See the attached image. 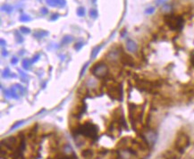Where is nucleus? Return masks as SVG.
Wrapping results in <instances>:
<instances>
[{
  "instance_id": "10",
  "label": "nucleus",
  "mask_w": 194,
  "mask_h": 159,
  "mask_svg": "<svg viewBox=\"0 0 194 159\" xmlns=\"http://www.w3.org/2000/svg\"><path fill=\"white\" fill-rule=\"evenodd\" d=\"M97 87H98V82H97V81H95L94 79H88L87 82H86V88H96Z\"/></svg>"
},
{
  "instance_id": "13",
  "label": "nucleus",
  "mask_w": 194,
  "mask_h": 159,
  "mask_svg": "<svg viewBox=\"0 0 194 159\" xmlns=\"http://www.w3.org/2000/svg\"><path fill=\"white\" fill-rule=\"evenodd\" d=\"M73 40H74V38H73L72 36L66 35V36H64V37L62 39V40H61V44H62V45H67V44L71 43Z\"/></svg>"
},
{
  "instance_id": "15",
  "label": "nucleus",
  "mask_w": 194,
  "mask_h": 159,
  "mask_svg": "<svg viewBox=\"0 0 194 159\" xmlns=\"http://www.w3.org/2000/svg\"><path fill=\"white\" fill-rule=\"evenodd\" d=\"M32 65L31 63V60H29V59H24L22 61V67L25 69V70H30V65Z\"/></svg>"
},
{
  "instance_id": "4",
  "label": "nucleus",
  "mask_w": 194,
  "mask_h": 159,
  "mask_svg": "<svg viewBox=\"0 0 194 159\" xmlns=\"http://www.w3.org/2000/svg\"><path fill=\"white\" fill-rule=\"evenodd\" d=\"M90 72L97 78H105L108 73V67L104 62H99L93 65Z\"/></svg>"
},
{
  "instance_id": "33",
  "label": "nucleus",
  "mask_w": 194,
  "mask_h": 159,
  "mask_svg": "<svg viewBox=\"0 0 194 159\" xmlns=\"http://www.w3.org/2000/svg\"><path fill=\"white\" fill-rule=\"evenodd\" d=\"M4 93H5V96H6L7 99H11V95H10V90H9V89H5V90H4Z\"/></svg>"
},
{
  "instance_id": "30",
  "label": "nucleus",
  "mask_w": 194,
  "mask_h": 159,
  "mask_svg": "<svg viewBox=\"0 0 194 159\" xmlns=\"http://www.w3.org/2000/svg\"><path fill=\"white\" fill-rule=\"evenodd\" d=\"M168 0H156V6H161V5H164L166 4Z\"/></svg>"
},
{
  "instance_id": "17",
  "label": "nucleus",
  "mask_w": 194,
  "mask_h": 159,
  "mask_svg": "<svg viewBox=\"0 0 194 159\" xmlns=\"http://www.w3.org/2000/svg\"><path fill=\"white\" fill-rule=\"evenodd\" d=\"M14 87H15V88H16L18 94L21 95V96H23V95H24V92H25V88H24L22 86H21L20 84H15Z\"/></svg>"
},
{
  "instance_id": "41",
  "label": "nucleus",
  "mask_w": 194,
  "mask_h": 159,
  "mask_svg": "<svg viewBox=\"0 0 194 159\" xmlns=\"http://www.w3.org/2000/svg\"><path fill=\"white\" fill-rule=\"evenodd\" d=\"M92 2H93V3H96V2H97V0H92Z\"/></svg>"
},
{
  "instance_id": "29",
  "label": "nucleus",
  "mask_w": 194,
  "mask_h": 159,
  "mask_svg": "<svg viewBox=\"0 0 194 159\" xmlns=\"http://www.w3.org/2000/svg\"><path fill=\"white\" fill-rule=\"evenodd\" d=\"M155 12V8L154 7H149L145 10V14H152Z\"/></svg>"
},
{
  "instance_id": "21",
  "label": "nucleus",
  "mask_w": 194,
  "mask_h": 159,
  "mask_svg": "<svg viewBox=\"0 0 194 159\" xmlns=\"http://www.w3.org/2000/svg\"><path fill=\"white\" fill-rule=\"evenodd\" d=\"M77 14L80 16V17H82V16H84L85 15V8L84 7H79L78 9H77Z\"/></svg>"
},
{
  "instance_id": "31",
  "label": "nucleus",
  "mask_w": 194,
  "mask_h": 159,
  "mask_svg": "<svg viewBox=\"0 0 194 159\" xmlns=\"http://www.w3.org/2000/svg\"><path fill=\"white\" fill-rule=\"evenodd\" d=\"M40 54H37L36 55H34L33 57H32L31 63H34L38 62V61H39V59H40Z\"/></svg>"
},
{
  "instance_id": "22",
  "label": "nucleus",
  "mask_w": 194,
  "mask_h": 159,
  "mask_svg": "<svg viewBox=\"0 0 194 159\" xmlns=\"http://www.w3.org/2000/svg\"><path fill=\"white\" fill-rule=\"evenodd\" d=\"M47 4L49 6H52V7H56V6H57V3H56V0H46Z\"/></svg>"
},
{
  "instance_id": "37",
  "label": "nucleus",
  "mask_w": 194,
  "mask_h": 159,
  "mask_svg": "<svg viewBox=\"0 0 194 159\" xmlns=\"http://www.w3.org/2000/svg\"><path fill=\"white\" fill-rule=\"evenodd\" d=\"M2 55H3L4 57H6V56L8 55V52L6 51V49H3V50H2Z\"/></svg>"
},
{
  "instance_id": "6",
  "label": "nucleus",
  "mask_w": 194,
  "mask_h": 159,
  "mask_svg": "<svg viewBox=\"0 0 194 159\" xmlns=\"http://www.w3.org/2000/svg\"><path fill=\"white\" fill-rule=\"evenodd\" d=\"M119 60L120 62L123 63L124 65H127V66H134L135 65V62H134V59L125 52L122 51L120 53V57H119Z\"/></svg>"
},
{
  "instance_id": "27",
  "label": "nucleus",
  "mask_w": 194,
  "mask_h": 159,
  "mask_svg": "<svg viewBox=\"0 0 194 159\" xmlns=\"http://www.w3.org/2000/svg\"><path fill=\"white\" fill-rule=\"evenodd\" d=\"M83 46H84V43H83V42H77V43L74 45V49L77 50V51H79V50L81 49V47H82Z\"/></svg>"
},
{
  "instance_id": "32",
  "label": "nucleus",
  "mask_w": 194,
  "mask_h": 159,
  "mask_svg": "<svg viewBox=\"0 0 194 159\" xmlns=\"http://www.w3.org/2000/svg\"><path fill=\"white\" fill-rule=\"evenodd\" d=\"M89 66V63H85L84 65V66L81 68V74H80V76L81 77L83 74H84V73H85V71H86V69H87V67Z\"/></svg>"
},
{
  "instance_id": "35",
  "label": "nucleus",
  "mask_w": 194,
  "mask_h": 159,
  "mask_svg": "<svg viewBox=\"0 0 194 159\" xmlns=\"http://www.w3.org/2000/svg\"><path fill=\"white\" fill-rule=\"evenodd\" d=\"M40 12H41V14H42L43 15H46V14H48V10L47 8H45V7H42L41 10H40Z\"/></svg>"
},
{
  "instance_id": "20",
  "label": "nucleus",
  "mask_w": 194,
  "mask_h": 159,
  "mask_svg": "<svg viewBox=\"0 0 194 159\" xmlns=\"http://www.w3.org/2000/svg\"><path fill=\"white\" fill-rule=\"evenodd\" d=\"M161 10H162L163 13L168 14L171 12L172 8H171V6H169V5H165V6H163V7H162V9H161Z\"/></svg>"
},
{
  "instance_id": "2",
  "label": "nucleus",
  "mask_w": 194,
  "mask_h": 159,
  "mask_svg": "<svg viewBox=\"0 0 194 159\" xmlns=\"http://www.w3.org/2000/svg\"><path fill=\"white\" fill-rule=\"evenodd\" d=\"M164 21L168 28L172 30H182L184 25V20L181 15L168 14L164 16Z\"/></svg>"
},
{
  "instance_id": "1",
  "label": "nucleus",
  "mask_w": 194,
  "mask_h": 159,
  "mask_svg": "<svg viewBox=\"0 0 194 159\" xmlns=\"http://www.w3.org/2000/svg\"><path fill=\"white\" fill-rule=\"evenodd\" d=\"M77 136L81 135L91 140H96L98 139V127L94 123L91 122H85L83 124H79L74 129Z\"/></svg>"
},
{
  "instance_id": "24",
  "label": "nucleus",
  "mask_w": 194,
  "mask_h": 159,
  "mask_svg": "<svg viewBox=\"0 0 194 159\" xmlns=\"http://www.w3.org/2000/svg\"><path fill=\"white\" fill-rule=\"evenodd\" d=\"M30 20H31V18L27 14H22V15L20 16V21L21 22H30Z\"/></svg>"
},
{
  "instance_id": "25",
  "label": "nucleus",
  "mask_w": 194,
  "mask_h": 159,
  "mask_svg": "<svg viewBox=\"0 0 194 159\" xmlns=\"http://www.w3.org/2000/svg\"><path fill=\"white\" fill-rule=\"evenodd\" d=\"M19 73H20V75H21V77H22V81H23V82H27V79H28V76H27V74L26 73H24L22 71H21V70H19Z\"/></svg>"
},
{
  "instance_id": "3",
  "label": "nucleus",
  "mask_w": 194,
  "mask_h": 159,
  "mask_svg": "<svg viewBox=\"0 0 194 159\" xmlns=\"http://www.w3.org/2000/svg\"><path fill=\"white\" fill-rule=\"evenodd\" d=\"M135 84L139 89L146 92H155L161 86V83L159 81H151L149 80L139 78L135 79Z\"/></svg>"
},
{
  "instance_id": "23",
  "label": "nucleus",
  "mask_w": 194,
  "mask_h": 159,
  "mask_svg": "<svg viewBox=\"0 0 194 159\" xmlns=\"http://www.w3.org/2000/svg\"><path fill=\"white\" fill-rule=\"evenodd\" d=\"M14 34H15V38H16V41H17L18 43H22V42H23V38L22 37V35L19 34V32H18L17 30L14 32Z\"/></svg>"
},
{
  "instance_id": "8",
  "label": "nucleus",
  "mask_w": 194,
  "mask_h": 159,
  "mask_svg": "<svg viewBox=\"0 0 194 159\" xmlns=\"http://www.w3.org/2000/svg\"><path fill=\"white\" fill-rule=\"evenodd\" d=\"M126 48L129 52L131 53H134L137 51L138 49V45L136 44L135 41H133V40H128L126 41Z\"/></svg>"
},
{
  "instance_id": "28",
  "label": "nucleus",
  "mask_w": 194,
  "mask_h": 159,
  "mask_svg": "<svg viewBox=\"0 0 194 159\" xmlns=\"http://www.w3.org/2000/svg\"><path fill=\"white\" fill-rule=\"evenodd\" d=\"M56 3H57V6L59 7H63L64 6L66 5V0H56Z\"/></svg>"
},
{
  "instance_id": "36",
  "label": "nucleus",
  "mask_w": 194,
  "mask_h": 159,
  "mask_svg": "<svg viewBox=\"0 0 194 159\" xmlns=\"http://www.w3.org/2000/svg\"><path fill=\"white\" fill-rule=\"evenodd\" d=\"M11 63H13V65H16V63H18V58H16V57H13V58L11 59Z\"/></svg>"
},
{
  "instance_id": "16",
  "label": "nucleus",
  "mask_w": 194,
  "mask_h": 159,
  "mask_svg": "<svg viewBox=\"0 0 194 159\" xmlns=\"http://www.w3.org/2000/svg\"><path fill=\"white\" fill-rule=\"evenodd\" d=\"M2 76H3V78L15 77V75H14V74H12V73H11V71H10V69H9V68H6V69L3 71V73H2Z\"/></svg>"
},
{
  "instance_id": "5",
  "label": "nucleus",
  "mask_w": 194,
  "mask_h": 159,
  "mask_svg": "<svg viewBox=\"0 0 194 159\" xmlns=\"http://www.w3.org/2000/svg\"><path fill=\"white\" fill-rule=\"evenodd\" d=\"M107 93L109 96L115 100H122L123 99V89L119 84H113L108 87Z\"/></svg>"
},
{
  "instance_id": "34",
  "label": "nucleus",
  "mask_w": 194,
  "mask_h": 159,
  "mask_svg": "<svg viewBox=\"0 0 194 159\" xmlns=\"http://www.w3.org/2000/svg\"><path fill=\"white\" fill-rule=\"evenodd\" d=\"M58 17H59V14H54L51 16L50 20H51V21H56V20L58 19Z\"/></svg>"
},
{
  "instance_id": "19",
  "label": "nucleus",
  "mask_w": 194,
  "mask_h": 159,
  "mask_svg": "<svg viewBox=\"0 0 194 159\" xmlns=\"http://www.w3.org/2000/svg\"><path fill=\"white\" fill-rule=\"evenodd\" d=\"M89 16L91 18H93V19H96L97 17H98L99 16V13H98V11H97V9H94V8L90 9L89 10Z\"/></svg>"
},
{
  "instance_id": "12",
  "label": "nucleus",
  "mask_w": 194,
  "mask_h": 159,
  "mask_svg": "<svg viewBox=\"0 0 194 159\" xmlns=\"http://www.w3.org/2000/svg\"><path fill=\"white\" fill-rule=\"evenodd\" d=\"M10 90V95H11V99H18L20 98V95L18 94L16 88L14 86H12L11 88L9 89Z\"/></svg>"
},
{
  "instance_id": "40",
  "label": "nucleus",
  "mask_w": 194,
  "mask_h": 159,
  "mask_svg": "<svg viewBox=\"0 0 194 159\" xmlns=\"http://www.w3.org/2000/svg\"><path fill=\"white\" fill-rule=\"evenodd\" d=\"M186 158L187 159H194V155H189Z\"/></svg>"
},
{
  "instance_id": "9",
  "label": "nucleus",
  "mask_w": 194,
  "mask_h": 159,
  "mask_svg": "<svg viewBox=\"0 0 194 159\" xmlns=\"http://www.w3.org/2000/svg\"><path fill=\"white\" fill-rule=\"evenodd\" d=\"M49 34L48 31L44 30V29H39L33 33V37H35L36 39H42L46 36H48Z\"/></svg>"
},
{
  "instance_id": "39",
  "label": "nucleus",
  "mask_w": 194,
  "mask_h": 159,
  "mask_svg": "<svg viewBox=\"0 0 194 159\" xmlns=\"http://www.w3.org/2000/svg\"><path fill=\"white\" fill-rule=\"evenodd\" d=\"M0 43H1V46H5L6 44V42L3 39H1V40H0Z\"/></svg>"
},
{
  "instance_id": "18",
  "label": "nucleus",
  "mask_w": 194,
  "mask_h": 159,
  "mask_svg": "<svg viewBox=\"0 0 194 159\" xmlns=\"http://www.w3.org/2000/svg\"><path fill=\"white\" fill-rule=\"evenodd\" d=\"M2 10L7 14H11L14 11V7L10 5H4V6H2Z\"/></svg>"
},
{
  "instance_id": "26",
  "label": "nucleus",
  "mask_w": 194,
  "mask_h": 159,
  "mask_svg": "<svg viewBox=\"0 0 194 159\" xmlns=\"http://www.w3.org/2000/svg\"><path fill=\"white\" fill-rule=\"evenodd\" d=\"M20 30L22 31V33H24V34H29V33H30V28H27V27H24V26H22V27L20 28Z\"/></svg>"
},
{
  "instance_id": "14",
  "label": "nucleus",
  "mask_w": 194,
  "mask_h": 159,
  "mask_svg": "<svg viewBox=\"0 0 194 159\" xmlns=\"http://www.w3.org/2000/svg\"><path fill=\"white\" fill-rule=\"evenodd\" d=\"M81 155H82L85 159H90V158L92 157V155H93V152H92L91 150H89V149L83 150L82 153H81Z\"/></svg>"
},
{
  "instance_id": "7",
  "label": "nucleus",
  "mask_w": 194,
  "mask_h": 159,
  "mask_svg": "<svg viewBox=\"0 0 194 159\" xmlns=\"http://www.w3.org/2000/svg\"><path fill=\"white\" fill-rule=\"evenodd\" d=\"M85 112V104L84 103H80L74 110L73 112V116L75 118H80L81 114Z\"/></svg>"
},
{
  "instance_id": "38",
  "label": "nucleus",
  "mask_w": 194,
  "mask_h": 159,
  "mask_svg": "<svg viewBox=\"0 0 194 159\" xmlns=\"http://www.w3.org/2000/svg\"><path fill=\"white\" fill-rule=\"evenodd\" d=\"M190 62H191V65H192V66L194 67V55L191 56V58H190Z\"/></svg>"
},
{
  "instance_id": "11",
  "label": "nucleus",
  "mask_w": 194,
  "mask_h": 159,
  "mask_svg": "<svg viewBox=\"0 0 194 159\" xmlns=\"http://www.w3.org/2000/svg\"><path fill=\"white\" fill-rule=\"evenodd\" d=\"M103 46H104V44H100V46H97V47H95L92 49L91 55H90L91 58H95V57L97 56V55L100 53V51L101 50V48L103 47Z\"/></svg>"
}]
</instances>
